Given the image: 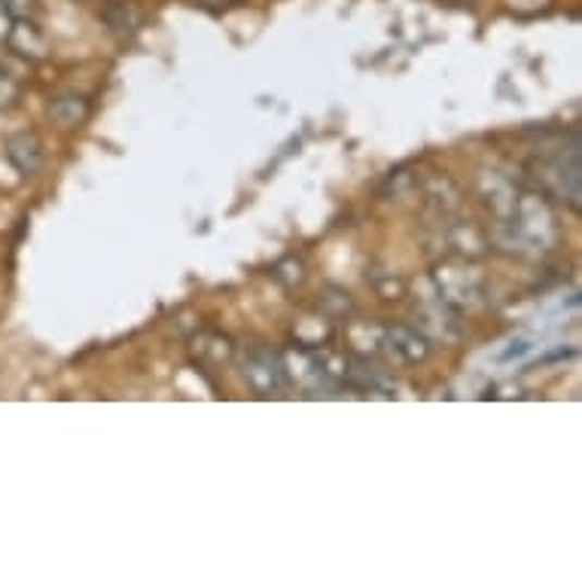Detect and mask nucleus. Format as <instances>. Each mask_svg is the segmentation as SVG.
<instances>
[{
	"label": "nucleus",
	"instance_id": "f03ea898",
	"mask_svg": "<svg viewBox=\"0 0 582 582\" xmlns=\"http://www.w3.org/2000/svg\"><path fill=\"white\" fill-rule=\"evenodd\" d=\"M0 7L7 10V16H25L34 7V0H0Z\"/></svg>",
	"mask_w": 582,
	"mask_h": 582
},
{
	"label": "nucleus",
	"instance_id": "7ed1b4c3",
	"mask_svg": "<svg viewBox=\"0 0 582 582\" xmlns=\"http://www.w3.org/2000/svg\"><path fill=\"white\" fill-rule=\"evenodd\" d=\"M216 3H220V0H216Z\"/></svg>",
	"mask_w": 582,
	"mask_h": 582
},
{
	"label": "nucleus",
	"instance_id": "f257e3e1",
	"mask_svg": "<svg viewBox=\"0 0 582 582\" xmlns=\"http://www.w3.org/2000/svg\"><path fill=\"white\" fill-rule=\"evenodd\" d=\"M108 22L120 32H135V25L140 22V13L132 3H113L108 10Z\"/></svg>",
	"mask_w": 582,
	"mask_h": 582
}]
</instances>
